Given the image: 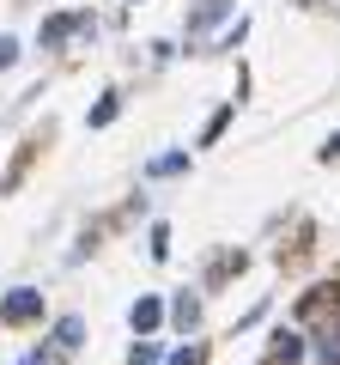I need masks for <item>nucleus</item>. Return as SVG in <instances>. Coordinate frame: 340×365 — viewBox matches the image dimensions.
Returning a JSON list of instances; mask_svg holds the SVG:
<instances>
[{
	"label": "nucleus",
	"instance_id": "nucleus-1",
	"mask_svg": "<svg viewBox=\"0 0 340 365\" xmlns=\"http://www.w3.org/2000/svg\"><path fill=\"white\" fill-rule=\"evenodd\" d=\"M37 317H43V292L13 287L6 299H0V323H37Z\"/></svg>",
	"mask_w": 340,
	"mask_h": 365
},
{
	"label": "nucleus",
	"instance_id": "nucleus-2",
	"mask_svg": "<svg viewBox=\"0 0 340 365\" xmlns=\"http://www.w3.org/2000/svg\"><path fill=\"white\" fill-rule=\"evenodd\" d=\"M128 323H134V329H140V335H146V329H158V323H164V304H158V299H134Z\"/></svg>",
	"mask_w": 340,
	"mask_h": 365
},
{
	"label": "nucleus",
	"instance_id": "nucleus-3",
	"mask_svg": "<svg viewBox=\"0 0 340 365\" xmlns=\"http://www.w3.org/2000/svg\"><path fill=\"white\" fill-rule=\"evenodd\" d=\"M73 31H85V19H49V25H43V49H55V43H67Z\"/></svg>",
	"mask_w": 340,
	"mask_h": 365
},
{
	"label": "nucleus",
	"instance_id": "nucleus-4",
	"mask_svg": "<svg viewBox=\"0 0 340 365\" xmlns=\"http://www.w3.org/2000/svg\"><path fill=\"white\" fill-rule=\"evenodd\" d=\"M225 13H231V0H207V6H201V13L188 19V25H195V31H207V25H219Z\"/></svg>",
	"mask_w": 340,
	"mask_h": 365
},
{
	"label": "nucleus",
	"instance_id": "nucleus-5",
	"mask_svg": "<svg viewBox=\"0 0 340 365\" xmlns=\"http://www.w3.org/2000/svg\"><path fill=\"white\" fill-rule=\"evenodd\" d=\"M170 317H176L183 329H195V323H201V299H188V292H183V299L170 304Z\"/></svg>",
	"mask_w": 340,
	"mask_h": 365
},
{
	"label": "nucleus",
	"instance_id": "nucleus-6",
	"mask_svg": "<svg viewBox=\"0 0 340 365\" xmlns=\"http://www.w3.org/2000/svg\"><path fill=\"white\" fill-rule=\"evenodd\" d=\"M316 353H322V365H340V323L322 329V347H316Z\"/></svg>",
	"mask_w": 340,
	"mask_h": 365
},
{
	"label": "nucleus",
	"instance_id": "nucleus-7",
	"mask_svg": "<svg viewBox=\"0 0 340 365\" xmlns=\"http://www.w3.org/2000/svg\"><path fill=\"white\" fill-rule=\"evenodd\" d=\"M274 359H286V365L304 359V335H280V341H274Z\"/></svg>",
	"mask_w": 340,
	"mask_h": 365
},
{
	"label": "nucleus",
	"instance_id": "nucleus-8",
	"mask_svg": "<svg viewBox=\"0 0 340 365\" xmlns=\"http://www.w3.org/2000/svg\"><path fill=\"white\" fill-rule=\"evenodd\" d=\"M183 165H188V153H164V158H152V177H176Z\"/></svg>",
	"mask_w": 340,
	"mask_h": 365
},
{
	"label": "nucleus",
	"instance_id": "nucleus-9",
	"mask_svg": "<svg viewBox=\"0 0 340 365\" xmlns=\"http://www.w3.org/2000/svg\"><path fill=\"white\" fill-rule=\"evenodd\" d=\"M55 347H79V317H61L55 323Z\"/></svg>",
	"mask_w": 340,
	"mask_h": 365
},
{
	"label": "nucleus",
	"instance_id": "nucleus-10",
	"mask_svg": "<svg viewBox=\"0 0 340 365\" xmlns=\"http://www.w3.org/2000/svg\"><path fill=\"white\" fill-rule=\"evenodd\" d=\"M116 98H104V104H92V116H85V122H92V128H110V122H116Z\"/></svg>",
	"mask_w": 340,
	"mask_h": 365
},
{
	"label": "nucleus",
	"instance_id": "nucleus-11",
	"mask_svg": "<svg viewBox=\"0 0 340 365\" xmlns=\"http://www.w3.org/2000/svg\"><path fill=\"white\" fill-rule=\"evenodd\" d=\"M170 365H207V347H183V353H170Z\"/></svg>",
	"mask_w": 340,
	"mask_h": 365
},
{
	"label": "nucleus",
	"instance_id": "nucleus-12",
	"mask_svg": "<svg viewBox=\"0 0 340 365\" xmlns=\"http://www.w3.org/2000/svg\"><path fill=\"white\" fill-rule=\"evenodd\" d=\"M128 365H158V347H152V341H140V347L128 353Z\"/></svg>",
	"mask_w": 340,
	"mask_h": 365
},
{
	"label": "nucleus",
	"instance_id": "nucleus-13",
	"mask_svg": "<svg viewBox=\"0 0 340 365\" xmlns=\"http://www.w3.org/2000/svg\"><path fill=\"white\" fill-rule=\"evenodd\" d=\"M152 256H158V262L170 256V232H164V225H152Z\"/></svg>",
	"mask_w": 340,
	"mask_h": 365
},
{
	"label": "nucleus",
	"instance_id": "nucleus-14",
	"mask_svg": "<svg viewBox=\"0 0 340 365\" xmlns=\"http://www.w3.org/2000/svg\"><path fill=\"white\" fill-rule=\"evenodd\" d=\"M13 61H18V43H13V37H0V67H13Z\"/></svg>",
	"mask_w": 340,
	"mask_h": 365
},
{
	"label": "nucleus",
	"instance_id": "nucleus-15",
	"mask_svg": "<svg viewBox=\"0 0 340 365\" xmlns=\"http://www.w3.org/2000/svg\"><path fill=\"white\" fill-rule=\"evenodd\" d=\"M328 158H340V134H334V140H328Z\"/></svg>",
	"mask_w": 340,
	"mask_h": 365
}]
</instances>
